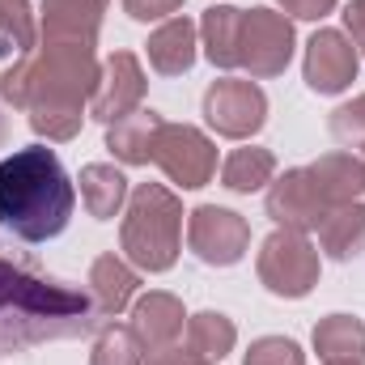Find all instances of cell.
Returning a JSON list of instances; mask_svg holds the SVG:
<instances>
[{
	"label": "cell",
	"instance_id": "5",
	"mask_svg": "<svg viewBox=\"0 0 365 365\" xmlns=\"http://www.w3.org/2000/svg\"><path fill=\"white\" fill-rule=\"evenodd\" d=\"M255 272H259V284L272 293V297H284V302H302L314 293L319 284V247L297 234V230H272L264 242H259V255H255Z\"/></svg>",
	"mask_w": 365,
	"mask_h": 365
},
{
	"label": "cell",
	"instance_id": "8",
	"mask_svg": "<svg viewBox=\"0 0 365 365\" xmlns=\"http://www.w3.org/2000/svg\"><path fill=\"white\" fill-rule=\"evenodd\" d=\"M187 247L208 268H234L251 251V225L234 208L200 204L187 212Z\"/></svg>",
	"mask_w": 365,
	"mask_h": 365
},
{
	"label": "cell",
	"instance_id": "26",
	"mask_svg": "<svg viewBox=\"0 0 365 365\" xmlns=\"http://www.w3.org/2000/svg\"><path fill=\"white\" fill-rule=\"evenodd\" d=\"M90 365H145V344L136 340L132 327L123 323H102L98 340H93Z\"/></svg>",
	"mask_w": 365,
	"mask_h": 365
},
{
	"label": "cell",
	"instance_id": "16",
	"mask_svg": "<svg viewBox=\"0 0 365 365\" xmlns=\"http://www.w3.org/2000/svg\"><path fill=\"white\" fill-rule=\"evenodd\" d=\"M110 0H43L38 4V34L43 38H77L98 47L102 13Z\"/></svg>",
	"mask_w": 365,
	"mask_h": 365
},
{
	"label": "cell",
	"instance_id": "9",
	"mask_svg": "<svg viewBox=\"0 0 365 365\" xmlns=\"http://www.w3.org/2000/svg\"><path fill=\"white\" fill-rule=\"evenodd\" d=\"M153 166H162V175L182 191H200L217 175V145L191 123H162Z\"/></svg>",
	"mask_w": 365,
	"mask_h": 365
},
{
	"label": "cell",
	"instance_id": "13",
	"mask_svg": "<svg viewBox=\"0 0 365 365\" xmlns=\"http://www.w3.org/2000/svg\"><path fill=\"white\" fill-rule=\"evenodd\" d=\"M128 327L136 331V340L145 344V353H162V349L179 344L182 327H187V310H182V302L175 293L149 289V293H140L132 302V323Z\"/></svg>",
	"mask_w": 365,
	"mask_h": 365
},
{
	"label": "cell",
	"instance_id": "18",
	"mask_svg": "<svg viewBox=\"0 0 365 365\" xmlns=\"http://www.w3.org/2000/svg\"><path fill=\"white\" fill-rule=\"evenodd\" d=\"M162 123H166V119H162L158 110H149V106H140V110H132L128 119L110 123V128H106V149H110V158L123 162V166H149V162H153V149H158Z\"/></svg>",
	"mask_w": 365,
	"mask_h": 365
},
{
	"label": "cell",
	"instance_id": "32",
	"mask_svg": "<svg viewBox=\"0 0 365 365\" xmlns=\"http://www.w3.org/2000/svg\"><path fill=\"white\" fill-rule=\"evenodd\" d=\"M145 365H204L191 349H162V353H153Z\"/></svg>",
	"mask_w": 365,
	"mask_h": 365
},
{
	"label": "cell",
	"instance_id": "7",
	"mask_svg": "<svg viewBox=\"0 0 365 365\" xmlns=\"http://www.w3.org/2000/svg\"><path fill=\"white\" fill-rule=\"evenodd\" d=\"M204 123L225 140H251L268 123V93L259 81L221 77L204 90Z\"/></svg>",
	"mask_w": 365,
	"mask_h": 365
},
{
	"label": "cell",
	"instance_id": "33",
	"mask_svg": "<svg viewBox=\"0 0 365 365\" xmlns=\"http://www.w3.org/2000/svg\"><path fill=\"white\" fill-rule=\"evenodd\" d=\"M323 365H365V361H353V357H349V361H323Z\"/></svg>",
	"mask_w": 365,
	"mask_h": 365
},
{
	"label": "cell",
	"instance_id": "11",
	"mask_svg": "<svg viewBox=\"0 0 365 365\" xmlns=\"http://www.w3.org/2000/svg\"><path fill=\"white\" fill-rule=\"evenodd\" d=\"M145 68L136 60V51H110L102 60V81L93 90V102H90V119L98 123H119L128 119L132 110H140L145 102Z\"/></svg>",
	"mask_w": 365,
	"mask_h": 365
},
{
	"label": "cell",
	"instance_id": "17",
	"mask_svg": "<svg viewBox=\"0 0 365 365\" xmlns=\"http://www.w3.org/2000/svg\"><path fill=\"white\" fill-rule=\"evenodd\" d=\"M136 289H140V276H136V268L128 259L98 255L90 264V297H93V306H98V314H102V323L115 319V314H123L136 302Z\"/></svg>",
	"mask_w": 365,
	"mask_h": 365
},
{
	"label": "cell",
	"instance_id": "34",
	"mask_svg": "<svg viewBox=\"0 0 365 365\" xmlns=\"http://www.w3.org/2000/svg\"><path fill=\"white\" fill-rule=\"evenodd\" d=\"M4 136H9V128H4V115H0V145H4Z\"/></svg>",
	"mask_w": 365,
	"mask_h": 365
},
{
	"label": "cell",
	"instance_id": "28",
	"mask_svg": "<svg viewBox=\"0 0 365 365\" xmlns=\"http://www.w3.org/2000/svg\"><path fill=\"white\" fill-rule=\"evenodd\" d=\"M242 365H306V353L289 336H259V340H251Z\"/></svg>",
	"mask_w": 365,
	"mask_h": 365
},
{
	"label": "cell",
	"instance_id": "10",
	"mask_svg": "<svg viewBox=\"0 0 365 365\" xmlns=\"http://www.w3.org/2000/svg\"><path fill=\"white\" fill-rule=\"evenodd\" d=\"M361 56L353 47V38L344 30H314L306 43V60H302V77L306 86L323 98H336L357 81Z\"/></svg>",
	"mask_w": 365,
	"mask_h": 365
},
{
	"label": "cell",
	"instance_id": "25",
	"mask_svg": "<svg viewBox=\"0 0 365 365\" xmlns=\"http://www.w3.org/2000/svg\"><path fill=\"white\" fill-rule=\"evenodd\" d=\"M38 47V21L30 0H0V60H21Z\"/></svg>",
	"mask_w": 365,
	"mask_h": 365
},
{
	"label": "cell",
	"instance_id": "1",
	"mask_svg": "<svg viewBox=\"0 0 365 365\" xmlns=\"http://www.w3.org/2000/svg\"><path fill=\"white\" fill-rule=\"evenodd\" d=\"M102 81L98 47L77 38H43L0 77V102L30 115V128L47 145L73 140L90 119L93 90Z\"/></svg>",
	"mask_w": 365,
	"mask_h": 365
},
{
	"label": "cell",
	"instance_id": "20",
	"mask_svg": "<svg viewBox=\"0 0 365 365\" xmlns=\"http://www.w3.org/2000/svg\"><path fill=\"white\" fill-rule=\"evenodd\" d=\"M319 247L331 255V259H357L365 251V204H340V208H327V217L319 221Z\"/></svg>",
	"mask_w": 365,
	"mask_h": 365
},
{
	"label": "cell",
	"instance_id": "15",
	"mask_svg": "<svg viewBox=\"0 0 365 365\" xmlns=\"http://www.w3.org/2000/svg\"><path fill=\"white\" fill-rule=\"evenodd\" d=\"M195 47H200V26L179 13V17L162 21V26L149 34V43H145L149 68H153L158 77H182V73H191V64H195V56H200Z\"/></svg>",
	"mask_w": 365,
	"mask_h": 365
},
{
	"label": "cell",
	"instance_id": "27",
	"mask_svg": "<svg viewBox=\"0 0 365 365\" xmlns=\"http://www.w3.org/2000/svg\"><path fill=\"white\" fill-rule=\"evenodd\" d=\"M327 132H331L344 149H365V93H357L353 102H344V106L331 110Z\"/></svg>",
	"mask_w": 365,
	"mask_h": 365
},
{
	"label": "cell",
	"instance_id": "12",
	"mask_svg": "<svg viewBox=\"0 0 365 365\" xmlns=\"http://www.w3.org/2000/svg\"><path fill=\"white\" fill-rule=\"evenodd\" d=\"M264 208H268V217L276 221V230H297V234H314L319 221L327 217V204L314 195L306 166H289L284 175H276L268 182Z\"/></svg>",
	"mask_w": 365,
	"mask_h": 365
},
{
	"label": "cell",
	"instance_id": "14",
	"mask_svg": "<svg viewBox=\"0 0 365 365\" xmlns=\"http://www.w3.org/2000/svg\"><path fill=\"white\" fill-rule=\"evenodd\" d=\"M306 175H310L314 195H319L327 208L353 204V200H361V191H365V162L357 153H349V149H336V153L314 158V162L306 166Z\"/></svg>",
	"mask_w": 365,
	"mask_h": 365
},
{
	"label": "cell",
	"instance_id": "23",
	"mask_svg": "<svg viewBox=\"0 0 365 365\" xmlns=\"http://www.w3.org/2000/svg\"><path fill=\"white\" fill-rule=\"evenodd\" d=\"M314 353L323 361H365V319L357 314H327L314 323V336H310Z\"/></svg>",
	"mask_w": 365,
	"mask_h": 365
},
{
	"label": "cell",
	"instance_id": "30",
	"mask_svg": "<svg viewBox=\"0 0 365 365\" xmlns=\"http://www.w3.org/2000/svg\"><path fill=\"white\" fill-rule=\"evenodd\" d=\"M284 17H297V21H323L327 13H336L340 0H276Z\"/></svg>",
	"mask_w": 365,
	"mask_h": 365
},
{
	"label": "cell",
	"instance_id": "21",
	"mask_svg": "<svg viewBox=\"0 0 365 365\" xmlns=\"http://www.w3.org/2000/svg\"><path fill=\"white\" fill-rule=\"evenodd\" d=\"M81 204H86V212H90L93 221H110V217H119L123 212V204H128V179H123V170H115V166H106V162H90V166H81Z\"/></svg>",
	"mask_w": 365,
	"mask_h": 365
},
{
	"label": "cell",
	"instance_id": "3",
	"mask_svg": "<svg viewBox=\"0 0 365 365\" xmlns=\"http://www.w3.org/2000/svg\"><path fill=\"white\" fill-rule=\"evenodd\" d=\"M77 208V187L47 145H26L0 162V225L21 242H51Z\"/></svg>",
	"mask_w": 365,
	"mask_h": 365
},
{
	"label": "cell",
	"instance_id": "6",
	"mask_svg": "<svg viewBox=\"0 0 365 365\" xmlns=\"http://www.w3.org/2000/svg\"><path fill=\"white\" fill-rule=\"evenodd\" d=\"M297 34H293V17L276 13V9H242V38H238V68L251 73V81H268L280 77L293 60Z\"/></svg>",
	"mask_w": 365,
	"mask_h": 365
},
{
	"label": "cell",
	"instance_id": "4",
	"mask_svg": "<svg viewBox=\"0 0 365 365\" xmlns=\"http://www.w3.org/2000/svg\"><path fill=\"white\" fill-rule=\"evenodd\" d=\"M182 200L162 182H140L128 195L119 251L136 272H170L182 251Z\"/></svg>",
	"mask_w": 365,
	"mask_h": 365
},
{
	"label": "cell",
	"instance_id": "22",
	"mask_svg": "<svg viewBox=\"0 0 365 365\" xmlns=\"http://www.w3.org/2000/svg\"><path fill=\"white\" fill-rule=\"evenodd\" d=\"M238 344V327L230 314L221 310H200V314H187V349L200 357L204 365L225 361Z\"/></svg>",
	"mask_w": 365,
	"mask_h": 365
},
{
	"label": "cell",
	"instance_id": "2",
	"mask_svg": "<svg viewBox=\"0 0 365 365\" xmlns=\"http://www.w3.org/2000/svg\"><path fill=\"white\" fill-rule=\"evenodd\" d=\"M93 327H102V314L81 284L0 259V357L51 340H77Z\"/></svg>",
	"mask_w": 365,
	"mask_h": 365
},
{
	"label": "cell",
	"instance_id": "31",
	"mask_svg": "<svg viewBox=\"0 0 365 365\" xmlns=\"http://www.w3.org/2000/svg\"><path fill=\"white\" fill-rule=\"evenodd\" d=\"M344 34L353 38L357 56H365V0H349L344 4Z\"/></svg>",
	"mask_w": 365,
	"mask_h": 365
},
{
	"label": "cell",
	"instance_id": "24",
	"mask_svg": "<svg viewBox=\"0 0 365 365\" xmlns=\"http://www.w3.org/2000/svg\"><path fill=\"white\" fill-rule=\"evenodd\" d=\"M272 179H276V158H272V149L242 145V149H234V153L221 162V182H225L234 195L264 191Z\"/></svg>",
	"mask_w": 365,
	"mask_h": 365
},
{
	"label": "cell",
	"instance_id": "29",
	"mask_svg": "<svg viewBox=\"0 0 365 365\" xmlns=\"http://www.w3.org/2000/svg\"><path fill=\"white\" fill-rule=\"evenodd\" d=\"M182 0H123V13L132 17V21H170V17H179Z\"/></svg>",
	"mask_w": 365,
	"mask_h": 365
},
{
	"label": "cell",
	"instance_id": "19",
	"mask_svg": "<svg viewBox=\"0 0 365 365\" xmlns=\"http://www.w3.org/2000/svg\"><path fill=\"white\" fill-rule=\"evenodd\" d=\"M238 38H242V9L234 4H212L200 17V47L212 68L230 73L238 68Z\"/></svg>",
	"mask_w": 365,
	"mask_h": 365
}]
</instances>
